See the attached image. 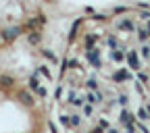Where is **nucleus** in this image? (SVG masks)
<instances>
[{"instance_id":"f257e3e1","label":"nucleus","mask_w":150,"mask_h":133,"mask_svg":"<svg viewBox=\"0 0 150 133\" xmlns=\"http://www.w3.org/2000/svg\"><path fill=\"white\" fill-rule=\"evenodd\" d=\"M86 56L90 58V63L94 67H100V52H98V48H88L86 50Z\"/></svg>"},{"instance_id":"f03ea898","label":"nucleus","mask_w":150,"mask_h":133,"mask_svg":"<svg viewBox=\"0 0 150 133\" xmlns=\"http://www.w3.org/2000/svg\"><path fill=\"white\" fill-rule=\"evenodd\" d=\"M127 63H129V67L134 69V71H140V67H142L140 61H138V52L136 50H129L127 52Z\"/></svg>"},{"instance_id":"7ed1b4c3","label":"nucleus","mask_w":150,"mask_h":133,"mask_svg":"<svg viewBox=\"0 0 150 133\" xmlns=\"http://www.w3.org/2000/svg\"><path fill=\"white\" fill-rule=\"evenodd\" d=\"M21 31H23V27H8L6 31H4V40H17L19 35H21Z\"/></svg>"},{"instance_id":"20e7f679","label":"nucleus","mask_w":150,"mask_h":133,"mask_svg":"<svg viewBox=\"0 0 150 133\" xmlns=\"http://www.w3.org/2000/svg\"><path fill=\"white\" fill-rule=\"evenodd\" d=\"M19 100H21V104H25V106H31V104H33V96H31L27 89H21V91H19Z\"/></svg>"},{"instance_id":"39448f33","label":"nucleus","mask_w":150,"mask_h":133,"mask_svg":"<svg viewBox=\"0 0 150 133\" xmlns=\"http://www.w3.org/2000/svg\"><path fill=\"white\" fill-rule=\"evenodd\" d=\"M117 27H119V29H125V31H134V29H136L134 21H129V19H123V21H119Z\"/></svg>"},{"instance_id":"423d86ee","label":"nucleus","mask_w":150,"mask_h":133,"mask_svg":"<svg viewBox=\"0 0 150 133\" xmlns=\"http://www.w3.org/2000/svg\"><path fill=\"white\" fill-rule=\"evenodd\" d=\"M134 121H136V115H134V112H129V110H123V112H121V123L129 125V123H134Z\"/></svg>"},{"instance_id":"0eeeda50","label":"nucleus","mask_w":150,"mask_h":133,"mask_svg":"<svg viewBox=\"0 0 150 133\" xmlns=\"http://www.w3.org/2000/svg\"><path fill=\"white\" fill-rule=\"evenodd\" d=\"M0 85H4V87H13V85H15V79L11 77V75H0Z\"/></svg>"},{"instance_id":"6e6552de","label":"nucleus","mask_w":150,"mask_h":133,"mask_svg":"<svg viewBox=\"0 0 150 133\" xmlns=\"http://www.w3.org/2000/svg\"><path fill=\"white\" fill-rule=\"evenodd\" d=\"M129 79H131V75L127 71H123V69L115 73V81H129Z\"/></svg>"},{"instance_id":"1a4fd4ad","label":"nucleus","mask_w":150,"mask_h":133,"mask_svg":"<svg viewBox=\"0 0 150 133\" xmlns=\"http://www.w3.org/2000/svg\"><path fill=\"white\" fill-rule=\"evenodd\" d=\"M69 102H71L73 106H83V96H75V94L71 91V94H69Z\"/></svg>"},{"instance_id":"9d476101","label":"nucleus","mask_w":150,"mask_h":133,"mask_svg":"<svg viewBox=\"0 0 150 133\" xmlns=\"http://www.w3.org/2000/svg\"><path fill=\"white\" fill-rule=\"evenodd\" d=\"M88 100H90V104H100V102H102V94H100V91L88 94Z\"/></svg>"},{"instance_id":"9b49d317","label":"nucleus","mask_w":150,"mask_h":133,"mask_svg":"<svg viewBox=\"0 0 150 133\" xmlns=\"http://www.w3.org/2000/svg\"><path fill=\"white\" fill-rule=\"evenodd\" d=\"M110 56H112V61H117V63H121L123 58H127V54H123L121 50H112V52H110Z\"/></svg>"},{"instance_id":"f8f14e48","label":"nucleus","mask_w":150,"mask_h":133,"mask_svg":"<svg viewBox=\"0 0 150 133\" xmlns=\"http://www.w3.org/2000/svg\"><path fill=\"white\" fill-rule=\"evenodd\" d=\"M29 87H31L33 91H38V89H40V81H38V75H33V77L29 79Z\"/></svg>"},{"instance_id":"ddd939ff","label":"nucleus","mask_w":150,"mask_h":133,"mask_svg":"<svg viewBox=\"0 0 150 133\" xmlns=\"http://www.w3.org/2000/svg\"><path fill=\"white\" fill-rule=\"evenodd\" d=\"M40 40H42V37H40L38 31H31L29 33V44H40Z\"/></svg>"},{"instance_id":"4468645a","label":"nucleus","mask_w":150,"mask_h":133,"mask_svg":"<svg viewBox=\"0 0 150 133\" xmlns=\"http://www.w3.org/2000/svg\"><path fill=\"white\" fill-rule=\"evenodd\" d=\"M98 40V35H88L86 37V48H94V42Z\"/></svg>"},{"instance_id":"2eb2a0df","label":"nucleus","mask_w":150,"mask_h":133,"mask_svg":"<svg viewBox=\"0 0 150 133\" xmlns=\"http://www.w3.org/2000/svg\"><path fill=\"white\" fill-rule=\"evenodd\" d=\"M148 117H150V115H148V110H146V106L138 110V119H140V121H146Z\"/></svg>"},{"instance_id":"dca6fc26","label":"nucleus","mask_w":150,"mask_h":133,"mask_svg":"<svg viewBox=\"0 0 150 133\" xmlns=\"http://www.w3.org/2000/svg\"><path fill=\"white\" fill-rule=\"evenodd\" d=\"M81 123V119H79V115H71V127H77Z\"/></svg>"},{"instance_id":"f3484780","label":"nucleus","mask_w":150,"mask_h":133,"mask_svg":"<svg viewBox=\"0 0 150 133\" xmlns=\"http://www.w3.org/2000/svg\"><path fill=\"white\" fill-rule=\"evenodd\" d=\"M42 54H44V56H46V58H48V61H50V63H56V56H54V54H52V52H50V50H44V52H42Z\"/></svg>"},{"instance_id":"a211bd4d","label":"nucleus","mask_w":150,"mask_h":133,"mask_svg":"<svg viewBox=\"0 0 150 133\" xmlns=\"http://www.w3.org/2000/svg\"><path fill=\"white\" fill-rule=\"evenodd\" d=\"M38 73H42L44 77H48V79L52 77V75H50V69H46V67H40V69H38Z\"/></svg>"},{"instance_id":"6ab92c4d","label":"nucleus","mask_w":150,"mask_h":133,"mask_svg":"<svg viewBox=\"0 0 150 133\" xmlns=\"http://www.w3.org/2000/svg\"><path fill=\"white\" fill-rule=\"evenodd\" d=\"M148 35H150V31H148V29H140V40H142V42H146V40H148Z\"/></svg>"},{"instance_id":"aec40b11","label":"nucleus","mask_w":150,"mask_h":133,"mask_svg":"<svg viewBox=\"0 0 150 133\" xmlns=\"http://www.w3.org/2000/svg\"><path fill=\"white\" fill-rule=\"evenodd\" d=\"M142 56L144 58H150V46H142Z\"/></svg>"},{"instance_id":"412c9836","label":"nucleus","mask_w":150,"mask_h":133,"mask_svg":"<svg viewBox=\"0 0 150 133\" xmlns=\"http://www.w3.org/2000/svg\"><path fill=\"white\" fill-rule=\"evenodd\" d=\"M127 102H129V98L125 96V94H121V96H119V104L121 106H127Z\"/></svg>"},{"instance_id":"4be33fe9","label":"nucleus","mask_w":150,"mask_h":133,"mask_svg":"<svg viewBox=\"0 0 150 133\" xmlns=\"http://www.w3.org/2000/svg\"><path fill=\"white\" fill-rule=\"evenodd\" d=\"M61 123H63L65 127H67V125H71V117H69V115H63V117H61Z\"/></svg>"},{"instance_id":"5701e85b","label":"nucleus","mask_w":150,"mask_h":133,"mask_svg":"<svg viewBox=\"0 0 150 133\" xmlns=\"http://www.w3.org/2000/svg\"><path fill=\"white\" fill-rule=\"evenodd\" d=\"M138 77H140V81H142V83H150V79H148V75H146V73H140Z\"/></svg>"},{"instance_id":"b1692460","label":"nucleus","mask_w":150,"mask_h":133,"mask_svg":"<svg viewBox=\"0 0 150 133\" xmlns=\"http://www.w3.org/2000/svg\"><path fill=\"white\" fill-rule=\"evenodd\" d=\"M88 87H90V89H96V87H98V83L94 81V79H90V81H88Z\"/></svg>"},{"instance_id":"393cba45","label":"nucleus","mask_w":150,"mask_h":133,"mask_svg":"<svg viewBox=\"0 0 150 133\" xmlns=\"http://www.w3.org/2000/svg\"><path fill=\"white\" fill-rule=\"evenodd\" d=\"M83 115H92V106L90 104H83Z\"/></svg>"},{"instance_id":"a878e982","label":"nucleus","mask_w":150,"mask_h":133,"mask_svg":"<svg viewBox=\"0 0 150 133\" xmlns=\"http://www.w3.org/2000/svg\"><path fill=\"white\" fill-rule=\"evenodd\" d=\"M108 46L110 48H117V40H115V37H108Z\"/></svg>"},{"instance_id":"bb28decb","label":"nucleus","mask_w":150,"mask_h":133,"mask_svg":"<svg viewBox=\"0 0 150 133\" xmlns=\"http://www.w3.org/2000/svg\"><path fill=\"white\" fill-rule=\"evenodd\" d=\"M46 94H48V91H46L44 87H40V89H38V96H40V98H46Z\"/></svg>"},{"instance_id":"cd10ccee","label":"nucleus","mask_w":150,"mask_h":133,"mask_svg":"<svg viewBox=\"0 0 150 133\" xmlns=\"http://www.w3.org/2000/svg\"><path fill=\"white\" fill-rule=\"evenodd\" d=\"M98 125H100V127H102V129H108V121H104V119H102V121H100V123H98Z\"/></svg>"},{"instance_id":"c85d7f7f","label":"nucleus","mask_w":150,"mask_h":133,"mask_svg":"<svg viewBox=\"0 0 150 133\" xmlns=\"http://www.w3.org/2000/svg\"><path fill=\"white\" fill-rule=\"evenodd\" d=\"M92 133H102V127H100V125H98V127H94V129H92Z\"/></svg>"},{"instance_id":"c756f323","label":"nucleus","mask_w":150,"mask_h":133,"mask_svg":"<svg viewBox=\"0 0 150 133\" xmlns=\"http://www.w3.org/2000/svg\"><path fill=\"white\" fill-rule=\"evenodd\" d=\"M108 133H119V131L117 129H108Z\"/></svg>"},{"instance_id":"7c9ffc66","label":"nucleus","mask_w":150,"mask_h":133,"mask_svg":"<svg viewBox=\"0 0 150 133\" xmlns=\"http://www.w3.org/2000/svg\"><path fill=\"white\" fill-rule=\"evenodd\" d=\"M146 21H148V19H146ZM146 29H148V31H150V21H148V23H146Z\"/></svg>"},{"instance_id":"2f4dec72","label":"nucleus","mask_w":150,"mask_h":133,"mask_svg":"<svg viewBox=\"0 0 150 133\" xmlns=\"http://www.w3.org/2000/svg\"><path fill=\"white\" fill-rule=\"evenodd\" d=\"M2 42H4V35H2V33H0V44H2Z\"/></svg>"},{"instance_id":"473e14b6","label":"nucleus","mask_w":150,"mask_h":133,"mask_svg":"<svg viewBox=\"0 0 150 133\" xmlns=\"http://www.w3.org/2000/svg\"><path fill=\"white\" fill-rule=\"evenodd\" d=\"M146 110H148V115H150V104H148V106H146Z\"/></svg>"}]
</instances>
